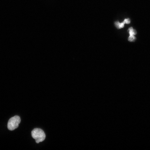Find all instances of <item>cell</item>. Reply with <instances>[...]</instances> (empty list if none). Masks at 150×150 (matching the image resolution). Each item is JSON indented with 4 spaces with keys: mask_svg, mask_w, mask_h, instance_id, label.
Returning a JSON list of instances; mask_svg holds the SVG:
<instances>
[{
    "mask_svg": "<svg viewBox=\"0 0 150 150\" xmlns=\"http://www.w3.org/2000/svg\"><path fill=\"white\" fill-rule=\"evenodd\" d=\"M130 23V19L129 18H126V19H124L123 22L121 23H120L119 21H116L115 23V25L118 29H120L123 28L125 24H129Z\"/></svg>",
    "mask_w": 150,
    "mask_h": 150,
    "instance_id": "obj_4",
    "label": "cell"
},
{
    "mask_svg": "<svg viewBox=\"0 0 150 150\" xmlns=\"http://www.w3.org/2000/svg\"><path fill=\"white\" fill-rule=\"evenodd\" d=\"M20 122H21V119L20 117L17 115H16L9 120L7 127L8 129L11 131L15 130L18 127Z\"/></svg>",
    "mask_w": 150,
    "mask_h": 150,
    "instance_id": "obj_2",
    "label": "cell"
},
{
    "mask_svg": "<svg viewBox=\"0 0 150 150\" xmlns=\"http://www.w3.org/2000/svg\"><path fill=\"white\" fill-rule=\"evenodd\" d=\"M129 33V36L128 38V41H134L136 39V37L135 35L137 34V32L134 29H133V27H130L128 30Z\"/></svg>",
    "mask_w": 150,
    "mask_h": 150,
    "instance_id": "obj_3",
    "label": "cell"
},
{
    "mask_svg": "<svg viewBox=\"0 0 150 150\" xmlns=\"http://www.w3.org/2000/svg\"><path fill=\"white\" fill-rule=\"evenodd\" d=\"M31 135L33 138L35 139L37 143L43 141L45 139L46 135L45 132L42 129L36 128L32 130Z\"/></svg>",
    "mask_w": 150,
    "mask_h": 150,
    "instance_id": "obj_1",
    "label": "cell"
}]
</instances>
